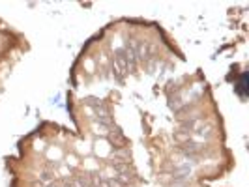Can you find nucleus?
<instances>
[{"label":"nucleus","mask_w":249,"mask_h":187,"mask_svg":"<svg viewBox=\"0 0 249 187\" xmlns=\"http://www.w3.org/2000/svg\"><path fill=\"white\" fill-rule=\"evenodd\" d=\"M107 138H109L111 144H114V148H124L125 144H127V137L124 135V131H120V129H111L107 133Z\"/></svg>","instance_id":"nucleus-1"},{"label":"nucleus","mask_w":249,"mask_h":187,"mask_svg":"<svg viewBox=\"0 0 249 187\" xmlns=\"http://www.w3.org/2000/svg\"><path fill=\"white\" fill-rule=\"evenodd\" d=\"M111 157L116 163H129L131 152H129V148H127V146H124V148H114V150H112V153H111Z\"/></svg>","instance_id":"nucleus-2"},{"label":"nucleus","mask_w":249,"mask_h":187,"mask_svg":"<svg viewBox=\"0 0 249 187\" xmlns=\"http://www.w3.org/2000/svg\"><path fill=\"white\" fill-rule=\"evenodd\" d=\"M173 137H175V140L180 144V146H182V144H186L187 140H191V135H189V133H186V131H182V129H176Z\"/></svg>","instance_id":"nucleus-3"},{"label":"nucleus","mask_w":249,"mask_h":187,"mask_svg":"<svg viewBox=\"0 0 249 187\" xmlns=\"http://www.w3.org/2000/svg\"><path fill=\"white\" fill-rule=\"evenodd\" d=\"M39 180H41L43 184H51V182H53V172H51V170H43V172L39 174Z\"/></svg>","instance_id":"nucleus-4"},{"label":"nucleus","mask_w":249,"mask_h":187,"mask_svg":"<svg viewBox=\"0 0 249 187\" xmlns=\"http://www.w3.org/2000/svg\"><path fill=\"white\" fill-rule=\"evenodd\" d=\"M169 187H187V182H176V180H173V184Z\"/></svg>","instance_id":"nucleus-5"}]
</instances>
